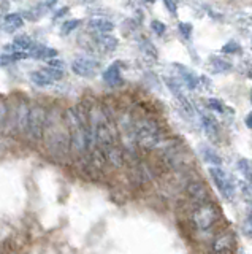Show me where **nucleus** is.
Here are the masks:
<instances>
[{
    "mask_svg": "<svg viewBox=\"0 0 252 254\" xmlns=\"http://www.w3.org/2000/svg\"><path fill=\"white\" fill-rule=\"evenodd\" d=\"M179 32L183 34L184 38H189L192 34V26H191V24H187V22H179Z\"/></svg>",
    "mask_w": 252,
    "mask_h": 254,
    "instance_id": "obj_29",
    "label": "nucleus"
},
{
    "mask_svg": "<svg viewBox=\"0 0 252 254\" xmlns=\"http://www.w3.org/2000/svg\"><path fill=\"white\" fill-rule=\"evenodd\" d=\"M22 26H24V19H22V16L18 13L6 14L2 21V29L5 32H10V34H14V32L19 30Z\"/></svg>",
    "mask_w": 252,
    "mask_h": 254,
    "instance_id": "obj_13",
    "label": "nucleus"
},
{
    "mask_svg": "<svg viewBox=\"0 0 252 254\" xmlns=\"http://www.w3.org/2000/svg\"><path fill=\"white\" fill-rule=\"evenodd\" d=\"M29 54L38 61H50L52 58H56L57 51L52 50L50 46H45V45H34V48L29 51Z\"/></svg>",
    "mask_w": 252,
    "mask_h": 254,
    "instance_id": "obj_15",
    "label": "nucleus"
},
{
    "mask_svg": "<svg viewBox=\"0 0 252 254\" xmlns=\"http://www.w3.org/2000/svg\"><path fill=\"white\" fill-rule=\"evenodd\" d=\"M241 50V46L236 43V42H230V43H227L224 48H222V53H227V54H236V53H240Z\"/></svg>",
    "mask_w": 252,
    "mask_h": 254,
    "instance_id": "obj_28",
    "label": "nucleus"
},
{
    "mask_svg": "<svg viewBox=\"0 0 252 254\" xmlns=\"http://www.w3.org/2000/svg\"><path fill=\"white\" fill-rule=\"evenodd\" d=\"M162 130L152 118H140L133 121V141L145 151H152L162 143Z\"/></svg>",
    "mask_w": 252,
    "mask_h": 254,
    "instance_id": "obj_2",
    "label": "nucleus"
},
{
    "mask_svg": "<svg viewBox=\"0 0 252 254\" xmlns=\"http://www.w3.org/2000/svg\"><path fill=\"white\" fill-rule=\"evenodd\" d=\"M165 83H167V87L170 89V92L175 95V99L179 102V105L183 107V110L189 115H194V105L191 103V100L187 99V95L184 94L183 87H181V83L178 79H173V78H167L165 79Z\"/></svg>",
    "mask_w": 252,
    "mask_h": 254,
    "instance_id": "obj_7",
    "label": "nucleus"
},
{
    "mask_svg": "<svg viewBox=\"0 0 252 254\" xmlns=\"http://www.w3.org/2000/svg\"><path fill=\"white\" fill-rule=\"evenodd\" d=\"M187 192H189V195H191V198H192V202H194V203L208 202V198H209L206 186H204L203 183H200V181H194V183H191V185L187 186Z\"/></svg>",
    "mask_w": 252,
    "mask_h": 254,
    "instance_id": "obj_9",
    "label": "nucleus"
},
{
    "mask_svg": "<svg viewBox=\"0 0 252 254\" xmlns=\"http://www.w3.org/2000/svg\"><path fill=\"white\" fill-rule=\"evenodd\" d=\"M178 70H179V76H181V81H183L189 89H195L197 86L200 83V78L197 76L194 71H191L189 68L183 67V65H176Z\"/></svg>",
    "mask_w": 252,
    "mask_h": 254,
    "instance_id": "obj_17",
    "label": "nucleus"
},
{
    "mask_svg": "<svg viewBox=\"0 0 252 254\" xmlns=\"http://www.w3.org/2000/svg\"><path fill=\"white\" fill-rule=\"evenodd\" d=\"M211 65L214 68L217 73H225V71L232 70V64L222 59V58H216V56H211Z\"/></svg>",
    "mask_w": 252,
    "mask_h": 254,
    "instance_id": "obj_22",
    "label": "nucleus"
},
{
    "mask_svg": "<svg viewBox=\"0 0 252 254\" xmlns=\"http://www.w3.org/2000/svg\"><path fill=\"white\" fill-rule=\"evenodd\" d=\"M43 71H45V73L52 79V81H59V79H62V76H64V71H62L60 68L51 67V65L45 67V68H43Z\"/></svg>",
    "mask_w": 252,
    "mask_h": 254,
    "instance_id": "obj_25",
    "label": "nucleus"
},
{
    "mask_svg": "<svg viewBox=\"0 0 252 254\" xmlns=\"http://www.w3.org/2000/svg\"><path fill=\"white\" fill-rule=\"evenodd\" d=\"M246 124H248V127H251V126H252V124H251V115L246 118Z\"/></svg>",
    "mask_w": 252,
    "mask_h": 254,
    "instance_id": "obj_33",
    "label": "nucleus"
},
{
    "mask_svg": "<svg viewBox=\"0 0 252 254\" xmlns=\"http://www.w3.org/2000/svg\"><path fill=\"white\" fill-rule=\"evenodd\" d=\"M30 81H32L38 87H48V86H51L54 83L52 79L48 75H46L43 70L32 71V73H30Z\"/></svg>",
    "mask_w": 252,
    "mask_h": 254,
    "instance_id": "obj_19",
    "label": "nucleus"
},
{
    "mask_svg": "<svg viewBox=\"0 0 252 254\" xmlns=\"http://www.w3.org/2000/svg\"><path fill=\"white\" fill-rule=\"evenodd\" d=\"M89 29L96 30L97 34H109L114 29V24L106 18H92L89 21Z\"/></svg>",
    "mask_w": 252,
    "mask_h": 254,
    "instance_id": "obj_16",
    "label": "nucleus"
},
{
    "mask_svg": "<svg viewBox=\"0 0 252 254\" xmlns=\"http://www.w3.org/2000/svg\"><path fill=\"white\" fill-rule=\"evenodd\" d=\"M233 235L232 234H222L220 237H217L214 243H212V251L214 253H232L233 248Z\"/></svg>",
    "mask_w": 252,
    "mask_h": 254,
    "instance_id": "obj_14",
    "label": "nucleus"
},
{
    "mask_svg": "<svg viewBox=\"0 0 252 254\" xmlns=\"http://www.w3.org/2000/svg\"><path fill=\"white\" fill-rule=\"evenodd\" d=\"M78 26H80V21H76V19H72V21H65L64 22V26H62V34H70L73 29H76Z\"/></svg>",
    "mask_w": 252,
    "mask_h": 254,
    "instance_id": "obj_27",
    "label": "nucleus"
},
{
    "mask_svg": "<svg viewBox=\"0 0 252 254\" xmlns=\"http://www.w3.org/2000/svg\"><path fill=\"white\" fill-rule=\"evenodd\" d=\"M208 173H209L211 180L214 181L216 188L219 189L220 195H222L225 200H233L235 194H236V188H235L233 180L228 177L220 167H209Z\"/></svg>",
    "mask_w": 252,
    "mask_h": 254,
    "instance_id": "obj_5",
    "label": "nucleus"
},
{
    "mask_svg": "<svg viewBox=\"0 0 252 254\" xmlns=\"http://www.w3.org/2000/svg\"><path fill=\"white\" fill-rule=\"evenodd\" d=\"M251 216H248L246 222H244V226H243V230H244V234H246L248 237H251Z\"/></svg>",
    "mask_w": 252,
    "mask_h": 254,
    "instance_id": "obj_32",
    "label": "nucleus"
},
{
    "mask_svg": "<svg viewBox=\"0 0 252 254\" xmlns=\"http://www.w3.org/2000/svg\"><path fill=\"white\" fill-rule=\"evenodd\" d=\"M96 42L97 45L101 48V50H105V51H113L116 50V46H117V40L111 35H108V34H100L97 38H96Z\"/></svg>",
    "mask_w": 252,
    "mask_h": 254,
    "instance_id": "obj_20",
    "label": "nucleus"
},
{
    "mask_svg": "<svg viewBox=\"0 0 252 254\" xmlns=\"http://www.w3.org/2000/svg\"><path fill=\"white\" fill-rule=\"evenodd\" d=\"M34 40L27 37V35H19L13 40V42L10 45H6L5 46V50L6 51H10V53H22V51H30L34 48Z\"/></svg>",
    "mask_w": 252,
    "mask_h": 254,
    "instance_id": "obj_11",
    "label": "nucleus"
},
{
    "mask_svg": "<svg viewBox=\"0 0 252 254\" xmlns=\"http://www.w3.org/2000/svg\"><path fill=\"white\" fill-rule=\"evenodd\" d=\"M238 170L243 175V178L249 183L251 181V162L248 161V159H240V161H238Z\"/></svg>",
    "mask_w": 252,
    "mask_h": 254,
    "instance_id": "obj_24",
    "label": "nucleus"
},
{
    "mask_svg": "<svg viewBox=\"0 0 252 254\" xmlns=\"http://www.w3.org/2000/svg\"><path fill=\"white\" fill-rule=\"evenodd\" d=\"M151 27H152V30L155 32L157 35H163V32H165V26H163V24H162L160 21H152Z\"/></svg>",
    "mask_w": 252,
    "mask_h": 254,
    "instance_id": "obj_30",
    "label": "nucleus"
},
{
    "mask_svg": "<svg viewBox=\"0 0 252 254\" xmlns=\"http://www.w3.org/2000/svg\"><path fill=\"white\" fill-rule=\"evenodd\" d=\"M46 115H48V110H46L45 105H42V103H30L26 132L22 137L27 138L30 143L42 141L45 123H46Z\"/></svg>",
    "mask_w": 252,
    "mask_h": 254,
    "instance_id": "obj_3",
    "label": "nucleus"
},
{
    "mask_svg": "<svg viewBox=\"0 0 252 254\" xmlns=\"http://www.w3.org/2000/svg\"><path fill=\"white\" fill-rule=\"evenodd\" d=\"M165 2V6H167V10L170 11V14H176V2L175 0H163Z\"/></svg>",
    "mask_w": 252,
    "mask_h": 254,
    "instance_id": "obj_31",
    "label": "nucleus"
},
{
    "mask_svg": "<svg viewBox=\"0 0 252 254\" xmlns=\"http://www.w3.org/2000/svg\"><path fill=\"white\" fill-rule=\"evenodd\" d=\"M192 218H194L195 226L200 230H208L217 222L219 210H217V206L214 203H211L209 200L203 203H197Z\"/></svg>",
    "mask_w": 252,
    "mask_h": 254,
    "instance_id": "obj_4",
    "label": "nucleus"
},
{
    "mask_svg": "<svg viewBox=\"0 0 252 254\" xmlns=\"http://www.w3.org/2000/svg\"><path fill=\"white\" fill-rule=\"evenodd\" d=\"M72 70L78 76L92 78L100 71V62L91 58V56H78L72 62Z\"/></svg>",
    "mask_w": 252,
    "mask_h": 254,
    "instance_id": "obj_6",
    "label": "nucleus"
},
{
    "mask_svg": "<svg viewBox=\"0 0 252 254\" xmlns=\"http://www.w3.org/2000/svg\"><path fill=\"white\" fill-rule=\"evenodd\" d=\"M27 58L26 53H8L5 56H0V67H5V65H10V64L16 62L19 59H24Z\"/></svg>",
    "mask_w": 252,
    "mask_h": 254,
    "instance_id": "obj_23",
    "label": "nucleus"
},
{
    "mask_svg": "<svg viewBox=\"0 0 252 254\" xmlns=\"http://www.w3.org/2000/svg\"><path fill=\"white\" fill-rule=\"evenodd\" d=\"M103 76V81L109 86V87H119L124 84V79H122V73H121V68L119 65H109L108 68H105V71L101 73Z\"/></svg>",
    "mask_w": 252,
    "mask_h": 254,
    "instance_id": "obj_10",
    "label": "nucleus"
},
{
    "mask_svg": "<svg viewBox=\"0 0 252 254\" xmlns=\"http://www.w3.org/2000/svg\"><path fill=\"white\" fill-rule=\"evenodd\" d=\"M202 126L204 133L208 135V138L211 141H217L219 140V126L214 116L211 115H202Z\"/></svg>",
    "mask_w": 252,
    "mask_h": 254,
    "instance_id": "obj_12",
    "label": "nucleus"
},
{
    "mask_svg": "<svg viewBox=\"0 0 252 254\" xmlns=\"http://www.w3.org/2000/svg\"><path fill=\"white\" fill-rule=\"evenodd\" d=\"M42 140L48 153L54 157H64L70 153V133L65 111L60 108L48 110Z\"/></svg>",
    "mask_w": 252,
    "mask_h": 254,
    "instance_id": "obj_1",
    "label": "nucleus"
},
{
    "mask_svg": "<svg viewBox=\"0 0 252 254\" xmlns=\"http://www.w3.org/2000/svg\"><path fill=\"white\" fill-rule=\"evenodd\" d=\"M14 103H16V119H14V132H16L18 135H24L26 126H27L30 103H29L27 99H18Z\"/></svg>",
    "mask_w": 252,
    "mask_h": 254,
    "instance_id": "obj_8",
    "label": "nucleus"
},
{
    "mask_svg": "<svg viewBox=\"0 0 252 254\" xmlns=\"http://www.w3.org/2000/svg\"><path fill=\"white\" fill-rule=\"evenodd\" d=\"M8 110H10V100L0 97V132H5L6 119H8Z\"/></svg>",
    "mask_w": 252,
    "mask_h": 254,
    "instance_id": "obj_21",
    "label": "nucleus"
},
{
    "mask_svg": "<svg viewBox=\"0 0 252 254\" xmlns=\"http://www.w3.org/2000/svg\"><path fill=\"white\" fill-rule=\"evenodd\" d=\"M208 108L212 110V111H217V113H224V110H225L224 103L220 100H217V99H209L208 100Z\"/></svg>",
    "mask_w": 252,
    "mask_h": 254,
    "instance_id": "obj_26",
    "label": "nucleus"
},
{
    "mask_svg": "<svg viewBox=\"0 0 252 254\" xmlns=\"http://www.w3.org/2000/svg\"><path fill=\"white\" fill-rule=\"evenodd\" d=\"M200 153H202L203 161L208 162L209 165H212V167H220V165H222V159H220V156L212 148H209V146H202Z\"/></svg>",
    "mask_w": 252,
    "mask_h": 254,
    "instance_id": "obj_18",
    "label": "nucleus"
}]
</instances>
